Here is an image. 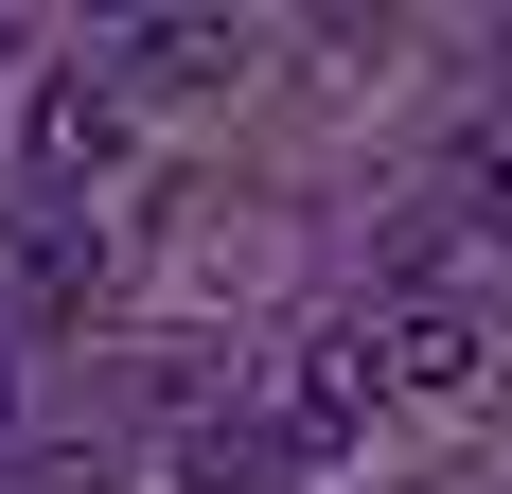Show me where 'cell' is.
<instances>
[{
  "label": "cell",
  "instance_id": "cell-7",
  "mask_svg": "<svg viewBox=\"0 0 512 494\" xmlns=\"http://www.w3.org/2000/svg\"><path fill=\"white\" fill-rule=\"evenodd\" d=\"M0 494H124V459H106V442H18Z\"/></svg>",
  "mask_w": 512,
  "mask_h": 494
},
{
  "label": "cell",
  "instance_id": "cell-1",
  "mask_svg": "<svg viewBox=\"0 0 512 494\" xmlns=\"http://www.w3.org/2000/svg\"><path fill=\"white\" fill-rule=\"evenodd\" d=\"M106 265H124V247H106L89 195H18L0 212V336H71L106 300Z\"/></svg>",
  "mask_w": 512,
  "mask_h": 494
},
{
  "label": "cell",
  "instance_id": "cell-4",
  "mask_svg": "<svg viewBox=\"0 0 512 494\" xmlns=\"http://www.w3.org/2000/svg\"><path fill=\"white\" fill-rule=\"evenodd\" d=\"M18 159H36V195H89L106 159H124V71H106V53L36 71V106H18Z\"/></svg>",
  "mask_w": 512,
  "mask_h": 494
},
{
  "label": "cell",
  "instance_id": "cell-6",
  "mask_svg": "<svg viewBox=\"0 0 512 494\" xmlns=\"http://www.w3.org/2000/svg\"><path fill=\"white\" fill-rule=\"evenodd\" d=\"M159 494H301V459H283L265 406H212L195 442H177V477H159Z\"/></svg>",
  "mask_w": 512,
  "mask_h": 494
},
{
  "label": "cell",
  "instance_id": "cell-8",
  "mask_svg": "<svg viewBox=\"0 0 512 494\" xmlns=\"http://www.w3.org/2000/svg\"><path fill=\"white\" fill-rule=\"evenodd\" d=\"M0 459H18V336H0Z\"/></svg>",
  "mask_w": 512,
  "mask_h": 494
},
{
  "label": "cell",
  "instance_id": "cell-2",
  "mask_svg": "<svg viewBox=\"0 0 512 494\" xmlns=\"http://www.w3.org/2000/svg\"><path fill=\"white\" fill-rule=\"evenodd\" d=\"M495 300L477 283H407V300H371V389L389 406H460V389H495Z\"/></svg>",
  "mask_w": 512,
  "mask_h": 494
},
{
  "label": "cell",
  "instance_id": "cell-5",
  "mask_svg": "<svg viewBox=\"0 0 512 494\" xmlns=\"http://www.w3.org/2000/svg\"><path fill=\"white\" fill-rule=\"evenodd\" d=\"M106 71H124V89H230V71H248V18H124Z\"/></svg>",
  "mask_w": 512,
  "mask_h": 494
},
{
  "label": "cell",
  "instance_id": "cell-3",
  "mask_svg": "<svg viewBox=\"0 0 512 494\" xmlns=\"http://www.w3.org/2000/svg\"><path fill=\"white\" fill-rule=\"evenodd\" d=\"M248 406L283 424V459H301V477H318V459H354V442H371V406H389V389H371V318H318V336H283Z\"/></svg>",
  "mask_w": 512,
  "mask_h": 494
}]
</instances>
